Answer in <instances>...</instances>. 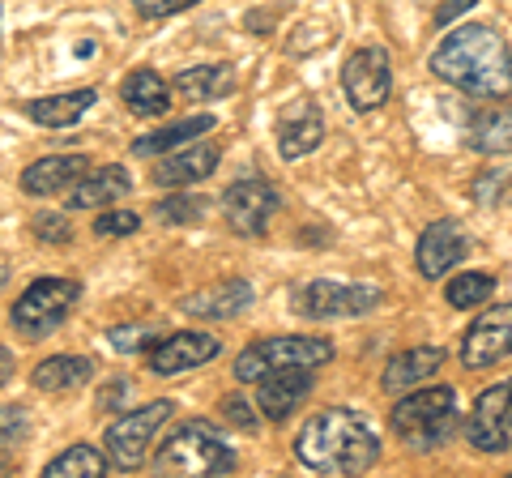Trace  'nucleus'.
<instances>
[{"instance_id": "obj_5", "label": "nucleus", "mask_w": 512, "mask_h": 478, "mask_svg": "<svg viewBox=\"0 0 512 478\" xmlns=\"http://www.w3.org/2000/svg\"><path fill=\"white\" fill-rule=\"evenodd\" d=\"M333 359L329 338H303V333H282V338H261L235 355V380L239 385H256V380L291 372V368H325Z\"/></svg>"}, {"instance_id": "obj_32", "label": "nucleus", "mask_w": 512, "mask_h": 478, "mask_svg": "<svg viewBox=\"0 0 512 478\" xmlns=\"http://www.w3.org/2000/svg\"><path fill=\"white\" fill-rule=\"evenodd\" d=\"M218 406H222V419H227L231 427H239V432H256V427H261V419H265L261 406H252L248 397H239V393H227Z\"/></svg>"}, {"instance_id": "obj_2", "label": "nucleus", "mask_w": 512, "mask_h": 478, "mask_svg": "<svg viewBox=\"0 0 512 478\" xmlns=\"http://www.w3.org/2000/svg\"><path fill=\"white\" fill-rule=\"evenodd\" d=\"M295 457L316 474H363L380 461V440L363 414L325 406L299 427Z\"/></svg>"}, {"instance_id": "obj_26", "label": "nucleus", "mask_w": 512, "mask_h": 478, "mask_svg": "<svg viewBox=\"0 0 512 478\" xmlns=\"http://www.w3.org/2000/svg\"><path fill=\"white\" fill-rule=\"evenodd\" d=\"M320 141H325V116H320L316 107H303L299 116L282 120V133H278V154L286 163H295V158H308Z\"/></svg>"}, {"instance_id": "obj_6", "label": "nucleus", "mask_w": 512, "mask_h": 478, "mask_svg": "<svg viewBox=\"0 0 512 478\" xmlns=\"http://www.w3.org/2000/svg\"><path fill=\"white\" fill-rule=\"evenodd\" d=\"M77 299H82V282L77 278H39L18 295L9 321L26 342H39V338H47L52 329H60L64 321H69Z\"/></svg>"}, {"instance_id": "obj_16", "label": "nucleus", "mask_w": 512, "mask_h": 478, "mask_svg": "<svg viewBox=\"0 0 512 478\" xmlns=\"http://www.w3.org/2000/svg\"><path fill=\"white\" fill-rule=\"evenodd\" d=\"M252 282L244 278H227V282H214V286H201V291H192L180 299V308L188 316H197V321H231L239 316L248 304H252Z\"/></svg>"}, {"instance_id": "obj_14", "label": "nucleus", "mask_w": 512, "mask_h": 478, "mask_svg": "<svg viewBox=\"0 0 512 478\" xmlns=\"http://www.w3.org/2000/svg\"><path fill=\"white\" fill-rule=\"evenodd\" d=\"M222 342L210 338V333H197V329H184V333H167L163 342L150 346V372L154 376H180V372H192L201 363L218 359Z\"/></svg>"}, {"instance_id": "obj_24", "label": "nucleus", "mask_w": 512, "mask_h": 478, "mask_svg": "<svg viewBox=\"0 0 512 478\" xmlns=\"http://www.w3.org/2000/svg\"><path fill=\"white\" fill-rule=\"evenodd\" d=\"M175 90L184 99H197V103H214V99H227L235 90V69L231 65H188L175 73Z\"/></svg>"}, {"instance_id": "obj_7", "label": "nucleus", "mask_w": 512, "mask_h": 478, "mask_svg": "<svg viewBox=\"0 0 512 478\" xmlns=\"http://www.w3.org/2000/svg\"><path fill=\"white\" fill-rule=\"evenodd\" d=\"M384 304L380 286H346L333 278H312L291 291V308L308 321H342V316H367Z\"/></svg>"}, {"instance_id": "obj_4", "label": "nucleus", "mask_w": 512, "mask_h": 478, "mask_svg": "<svg viewBox=\"0 0 512 478\" xmlns=\"http://www.w3.org/2000/svg\"><path fill=\"white\" fill-rule=\"evenodd\" d=\"M154 470L158 474H231L235 449L210 419H188L154 453Z\"/></svg>"}, {"instance_id": "obj_40", "label": "nucleus", "mask_w": 512, "mask_h": 478, "mask_svg": "<svg viewBox=\"0 0 512 478\" xmlns=\"http://www.w3.org/2000/svg\"><path fill=\"white\" fill-rule=\"evenodd\" d=\"M13 372H18V359H13V350L0 346V389H5L9 380H13Z\"/></svg>"}, {"instance_id": "obj_11", "label": "nucleus", "mask_w": 512, "mask_h": 478, "mask_svg": "<svg viewBox=\"0 0 512 478\" xmlns=\"http://www.w3.org/2000/svg\"><path fill=\"white\" fill-rule=\"evenodd\" d=\"M342 90L355 111H376L393 94V65L384 47H359L342 65Z\"/></svg>"}, {"instance_id": "obj_41", "label": "nucleus", "mask_w": 512, "mask_h": 478, "mask_svg": "<svg viewBox=\"0 0 512 478\" xmlns=\"http://www.w3.org/2000/svg\"><path fill=\"white\" fill-rule=\"evenodd\" d=\"M5 282H9V269H5V265H0V286H5Z\"/></svg>"}, {"instance_id": "obj_37", "label": "nucleus", "mask_w": 512, "mask_h": 478, "mask_svg": "<svg viewBox=\"0 0 512 478\" xmlns=\"http://www.w3.org/2000/svg\"><path fill=\"white\" fill-rule=\"evenodd\" d=\"M192 5H201V0H133V9L141 13V18H171V13H180V9H192Z\"/></svg>"}, {"instance_id": "obj_12", "label": "nucleus", "mask_w": 512, "mask_h": 478, "mask_svg": "<svg viewBox=\"0 0 512 478\" xmlns=\"http://www.w3.org/2000/svg\"><path fill=\"white\" fill-rule=\"evenodd\" d=\"M508 355H512V299L483 308V316H478L466 329V338H461V363H466L470 372L495 368V363Z\"/></svg>"}, {"instance_id": "obj_33", "label": "nucleus", "mask_w": 512, "mask_h": 478, "mask_svg": "<svg viewBox=\"0 0 512 478\" xmlns=\"http://www.w3.org/2000/svg\"><path fill=\"white\" fill-rule=\"evenodd\" d=\"M141 227V218L133 210H107L94 218V235L99 239H124V235H133Z\"/></svg>"}, {"instance_id": "obj_34", "label": "nucleus", "mask_w": 512, "mask_h": 478, "mask_svg": "<svg viewBox=\"0 0 512 478\" xmlns=\"http://www.w3.org/2000/svg\"><path fill=\"white\" fill-rule=\"evenodd\" d=\"M107 338H111V346H116L120 355H133V350H150L154 346V329L150 325H116Z\"/></svg>"}, {"instance_id": "obj_9", "label": "nucleus", "mask_w": 512, "mask_h": 478, "mask_svg": "<svg viewBox=\"0 0 512 478\" xmlns=\"http://www.w3.org/2000/svg\"><path fill=\"white\" fill-rule=\"evenodd\" d=\"M466 440L483 457L512 453V376L474 397L470 419H466Z\"/></svg>"}, {"instance_id": "obj_22", "label": "nucleus", "mask_w": 512, "mask_h": 478, "mask_svg": "<svg viewBox=\"0 0 512 478\" xmlns=\"http://www.w3.org/2000/svg\"><path fill=\"white\" fill-rule=\"evenodd\" d=\"M171 82L167 77H158L154 69H133L124 77V86H120V99L124 107L133 111V116L141 120H154V116H167L171 111Z\"/></svg>"}, {"instance_id": "obj_31", "label": "nucleus", "mask_w": 512, "mask_h": 478, "mask_svg": "<svg viewBox=\"0 0 512 478\" xmlns=\"http://www.w3.org/2000/svg\"><path fill=\"white\" fill-rule=\"evenodd\" d=\"M205 205L210 197H197V193H171L154 205V218L167 222V227H188V222H201L205 218Z\"/></svg>"}, {"instance_id": "obj_35", "label": "nucleus", "mask_w": 512, "mask_h": 478, "mask_svg": "<svg viewBox=\"0 0 512 478\" xmlns=\"http://www.w3.org/2000/svg\"><path fill=\"white\" fill-rule=\"evenodd\" d=\"M30 231H35L43 244H69L73 239V227H69V218L64 214H39L35 222H30Z\"/></svg>"}, {"instance_id": "obj_19", "label": "nucleus", "mask_w": 512, "mask_h": 478, "mask_svg": "<svg viewBox=\"0 0 512 478\" xmlns=\"http://www.w3.org/2000/svg\"><path fill=\"white\" fill-rule=\"evenodd\" d=\"M444 363V350L440 346H414V350H402L384 363V376H380V389L384 393H410L427 385L431 372H440Z\"/></svg>"}, {"instance_id": "obj_28", "label": "nucleus", "mask_w": 512, "mask_h": 478, "mask_svg": "<svg viewBox=\"0 0 512 478\" xmlns=\"http://www.w3.org/2000/svg\"><path fill=\"white\" fill-rule=\"evenodd\" d=\"M111 466V457L99 453L94 444H73V449H64L60 457L47 461V478H103Z\"/></svg>"}, {"instance_id": "obj_30", "label": "nucleus", "mask_w": 512, "mask_h": 478, "mask_svg": "<svg viewBox=\"0 0 512 478\" xmlns=\"http://www.w3.org/2000/svg\"><path fill=\"white\" fill-rule=\"evenodd\" d=\"M30 440V414L22 406H0V466L9 470V461L26 449Z\"/></svg>"}, {"instance_id": "obj_39", "label": "nucleus", "mask_w": 512, "mask_h": 478, "mask_svg": "<svg viewBox=\"0 0 512 478\" xmlns=\"http://www.w3.org/2000/svg\"><path fill=\"white\" fill-rule=\"evenodd\" d=\"M474 5H478V0H444V5L436 9V26H453L461 13L474 9Z\"/></svg>"}, {"instance_id": "obj_20", "label": "nucleus", "mask_w": 512, "mask_h": 478, "mask_svg": "<svg viewBox=\"0 0 512 478\" xmlns=\"http://www.w3.org/2000/svg\"><path fill=\"white\" fill-rule=\"evenodd\" d=\"M86 154H52V158H39L22 171V188L30 197H52V193H64L73 188L77 180L86 175Z\"/></svg>"}, {"instance_id": "obj_10", "label": "nucleus", "mask_w": 512, "mask_h": 478, "mask_svg": "<svg viewBox=\"0 0 512 478\" xmlns=\"http://www.w3.org/2000/svg\"><path fill=\"white\" fill-rule=\"evenodd\" d=\"M278 210H282V197H278V188L265 180H235L227 193H222V218L244 239H261Z\"/></svg>"}, {"instance_id": "obj_25", "label": "nucleus", "mask_w": 512, "mask_h": 478, "mask_svg": "<svg viewBox=\"0 0 512 478\" xmlns=\"http://www.w3.org/2000/svg\"><path fill=\"white\" fill-rule=\"evenodd\" d=\"M90 376H94V363L82 355H52L30 372L39 393H73V389H82Z\"/></svg>"}, {"instance_id": "obj_8", "label": "nucleus", "mask_w": 512, "mask_h": 478, "mask_svg": "<svg viewBox=\"0 0 512 478\" xmlns=\"http://www.w3.org/2000/svg\"><path fill=\"white\" fill-rule=\"evenodd\" d=\"M171 410H175V402H167V397L146 402V406H137V410H124L120 419L107 427V436H103V449L111 457V466L137 470L141 461L150 457V444L158 436V427L171 419Z\"/></svg>"}, {"instance_id": "obj_1", "label": "nucleus", "mask_w": 512, "mask_h": 478, "mask_svg": "<svg viewBox=\"0 0 512 478\" xmlns=\"http://www.w3.org/2000/svg\"><path fill=\"white\" fill-rule=\"evenodd\" d=\"M431 73L474 99H508L512 94V47L495 26L461 22L431 52Z\"/></svg>"}, {"instance_id": "obj_23", "label": "nucleus", "mask_w": 512, "mask_h": 478, "mask_svg": "<svg viewBox=\"0 0 512 478\" xmlns=\"http://www.w3.org/2000/svg\"><path fill=\"white\" fill-rule=\"evenodd\" d=\"M94 99H99V94H94L90 86L86 90H64V94H43V99L26 103V116L35 124H43V129H73V124L94 107Z\"/></svg>"}, {"instance_id": "obj_17", "label": "nucleus", "mask_w": 512, "mask_h": 478, "mask_svg": "<svg viewBox=\"0 0 512 478\" xmlns=\"http://www.w3.org/2000/svg\"><path fill=\"white\" fill-rule=\"evenodd\" d=\"M218 146H180L175 154H167L163 163H154L150 180L158 188H188V184H201L210 180L214 167H218Z\"/></svg>"}, {"instance_id": "obj_38", "label": "nucleus", "mask_w": 512, "mask_h": 478, "mask_svg": "<svg viewBox=\"0 0 512 478\" xmlns=\"http://www.w3.org/2000/svg\"><path fill=\"white\" fill-rule=\"evenodd\" d=\"M124 397H128V380L116 376V380H107V385H103V393H99V402H94V406H99V410H120Z\"/></svg>"}, {"instance_id": "obj_27", "label": "nucleus", "mask_w": 512, "mask_h": 478, "mask_svg": "<svg viewBox=\"0 0 512 478\" xmlns=\"http://www.w3.org/2000/svg\"><path fill=\"white\" fill-rule=\"evenodd\" d=\"M210 129H214V116H188V120H175V124H167V129L137 137V141H133V154L150 158V154L180 150V146H192V141H197L201 133H210Z\"/></svg>"}, {"instance_id": "obj_36", "label": "nucleus", "mask_w": 512, "mask_h": 478, "mask_svg": "<svg viewBox=\"0 0 512 478\" xmlns=\"http://www.w3.org/2000/svg\"><path fill=\"white\" fill-rule=\"evenodd\" d=\"M474 197L483 201V205H500V201H508V175H504V171H487L483 180L474 184Z\"/></svg>"}, {"instance_id": "obj_21", "label": "nucleus", "mask_w": 512, "mask_h": 478, "mask_svg": "<svg viewBox=\"0 0 512 478\" xmlns=\"http://www.w3.org/2000/svg\"><path fill=\"white\" fill-rule=\"evenodd\" d=\"M466 146L478 154H512V107L504 103H491L483 111H474L466 120Z\"/></svg>"}, {"instance_id": "obj_29", "label": "nucleus", "mask_w": 512, "mask_h": 478, "mask_svg": "<svg viewBox=\"0 0 512 478\" xmlns=\"http://www.w3.org/2000/svg\"><path fill=\"white\" fill-rule=\"evenodd\" d=\"M491 295H495V274H483V269H461V274L444 286V299L457 312L478 308V304H491Z\"/></svg>"}, {"instance_id": "obj_15", "label": "nucleus", "mask_w": 512, "mask_h": 478, "mask_svg": "<svg viewBox=\"0 0 512 478\" xmlns=\"http://www.w3.org/2000/svg\"><path fill=\"white\" fill-rule=\"evenodd\" d=\"M312 368H291V372H274L265 380H256V406L269 423H286L291 410H299L312 393Z\"/></svg>"}, {"instance_id": "obj_3", "label": "nucleus", "mask_w": 512, "mask_h": 478, "mask_svg": "<svg viewBox=\"0 0 512 478\" xmlns=\"http://www.w3.org/2000/svg\"><path fill=\"white\" fill-rule=\"evenodd\" d=\"M389 423H393V436L402 440L410 453H436L448 440H457V432H461L457 389H448V385L414 389L402 402H393Z\"/></svg>"}, {"instance_id": "obj_13", "label": "nucleus", "mask_w": 512, "mask_h": 478, "mask_svg": "<svg viewBox=\"0 0 512 478\" xmlns=\"http://www.w3.org/2000/svg\"><path fill=\"white\" fill-rule=\"evenodd\" d=\"M470 252V235L461 222L453 218H440L431 222V227L419 235V248H414V265H419V274L427 282H440L448 269L461 265V257Z\"/></svg>"}, {"instance_id": "obj_18", "label": "nucleus", "mask_w": 512, "mask_h": 478, "mask_svg": "<svg viewBox=\"0 0 512 478\" xmlns=\"http://www.w3.org/2000/svg\"><path fill=\"white\" fill-rule=\"evenodd\" d=\"M128 188H133V175L116 163H107V167L86 171L69 188V205L73 210H103V205H120V197H128Z\"/></svg>"}]
</instances>
